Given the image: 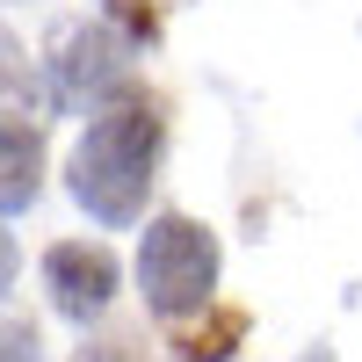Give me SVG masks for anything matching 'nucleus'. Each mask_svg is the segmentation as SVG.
<instances>
[{
    "instance_id": "1",
    "label": "nucleus",
    "mask_w": 362,
    "mask_h": 362,
    "mask_svg": "<svg viewBox=\"0 0 362 362\" xmlns=\"http://www.w3.org/2000/svg\"><path fill=\"white\" fill-rule=\"evenodd\" d=\"M153 160H160V116L145 102H116L80 131L73 160H66V189H73V203L87 218L138 225L145 189H153Z\"/></svg>"
},
{
    "instance_id": "2",
    "label": "nucleus",
    "mask_w": 362,
    "mask_h": 362,
    "mask_svg": "<svg viewBox=\"0 0 362 362\" xmlns=\"http://www.w3.org/2000/svg\"><path fill=\"white\" fill-rule=\"evenodd\" d=\"M138 290L160 319H189L210 312L218 290V232L196 218H153L138 239Z\"/></svg>"
},
{
    "instance_id": "3",
    "label": "nucleus",
    "mask_w": 362,
    "mask_h": 362,
    "mask_svg": "<svg viewBox=\"0 0 362 362\" xmlns=\"http://www.w3.org/2000/svg\"><path fill=\"white\" fill-rule=\"evenodd\" d=\"M131 73V44L116 37L109 22H66L51 37V80L66 102H87V95H109L116 80Z\"/></svg>"
},
{
    "instance_id": "4",
    "label": "nucleus",
    "mask_w": 362,
    "mask_h": 362,
    "mask_svg": "<svg viewBox=\"0 0 362 362\" xmlns=\"http://www.w3.org/2000/svg\"><path fill=\"white\" fill-rule=\"evenodd\" d=\"M44 290H51V305L73 326L102 319L109 297H116V254L95 247V239H58V247L44 254Z\"/></svg>"
},
{
    "instance_id": "5",
    "label": "nucleus",
    "mask_w": 362,
    "mask_h": 362,
    "mask_svg": "<svg viewBox=\"0 0 362 362\" xmlns=\"http://www.w3.org/2000/svg\"><path fill=\"white\" fill-rule=\"evenodd\" d=\"M37 167H44L37 131H22V116H15L8 124V181H0V210H8V218H22V210L37 203Z\"/></svg>"
},
{
    "instance_id": "6",
    "label": "nucleus",
    "mask_w": 362,
    "mask_h": 362,
    "mask_svg": "<svg viewBox=\"0 0 362 362\" xmlns=\"http://www.w3.org/2000/svg\"><path fill=\"white\" fill-rule=\"evenodd\" d=\"M239 334H247V312H218V319H210V334H189V341H181V355H189V362H225Z\"/></svg>"
},
{
    "instance_id": "7",
    "label": "nucleus",
    "mask_w": 362,
    "mask_h": 362,
    "mask_svg": "<svg viewBox=\"0 0 362 362\" xmlns=\"http://www.w3.org/2000/svg\"><path fill=\"white\" fill-rule=\"evenodd\" d=\"M8 362H44L37 355V334H29L22 319H8Z\"/></svg>"
}]
</instances>
